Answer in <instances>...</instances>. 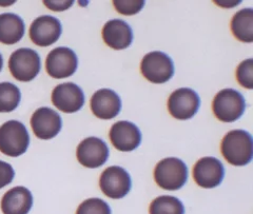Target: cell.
Returning <instances> with one entry per match:
<instances>
[{"instance_id":"28","label":"cell","mask_w":253,"mask_h":214,"mask_svg":"<svg viewBox=\"0 0 253 214\" xmlns=\"http://www.w3.org/2000/svg\"><path fill=\"white\" fill-rule=\"evenodd\" d=\"M2 67H3V59H2V55L0 54V72H1Z\"/></svg>"},{"instance_id":"8","label":"cell","mask_w":253,"mask_h":214,"mask_svg":"<svg viewBox=\"0 0 253 214\" xmlns=\"http://www.w3.org/2000/svg\"><path fill=\"white\" fill-rule=\"evenodd\" d=\"M78 59L73 50L59 46L52 50L45 60L46 72L55 79L72 76L77 70Z\"/></svg>"},{"instance_id":"27","label":"cell","mask_w":253,"mask_h":214,"mask_svg":"<svg viewBox=\"0 0 253 214\" xmlns=\"http://www.w3.org/2000/svg\"><path fill=\"white\" fill-rule=\"evenodd\" d=\"M44 5L55 12H61L72 6L74 1H43Z\"/></svg>"},{"instance_id":"21","label":"cell","mask_w":253,"mask_h":214,"mask_svg":"<svg viewBox=\"0 0 253 214\" xmlns=\"http://www.w3.org/2000/svg\"><path fill=\"white\" fill-rule=\"evenodd\" d=\"M149 212L150 214H185V207L177 197L163 195L151 203Z\"/></svg>"},{"instance_id":"2","label":"cell","mask_w":253,"mask_h":214,"mask_svg":"<svg viewBox=\"0 0 253 214\" xmlns=\"http://www.w3.org/2000/svg\"><path fill=\"white\" fill-rule=\"evenodd\" d=\"M30 145V135L26 126L10 121L0 127V152L11 157L26 153Z\"/></svg>"},{"instance_id":"7","label":"cell","mask_w":253,"mask_h":214,"mask_svg":"<svg viewBox=\"0 0 253 214\" xmlns=\"http://www.w3.org/2000/svg\"><path fill=\"white\" fill-rule=\"evenodd\" d=\"M99 186L101 191L110 199L120 200L129 193L132 181L130 174L124 168L112 166L102 172Z\"/></svg>"},{"instance_id":"5","label":"cell","mask_w":253,"mask_h":214,"mask_svg":"<svg viewBox=\"0 0 253 214\" xmlns=\"http://www.w3.org/2000/svg\"><path fill=\"white\" fill-rule=\"evenodd\" d=\"M41 57L36 51L21 47L15 51L9 59V69L14 78L19 82H31L41 71Z\"/></svg>"},{"instance_id":"1","label":"cell","mask_w":253,"mask_h":214,"mask_svg":"<svg viewBox=\"0 0 253 214\" xmlns=\"http://www.w3.org/2000/svg\"><path fill=\"white\" fill-rule=\"evenodd\" d=\"M221 153L225 160L233 166H246L252 161L253 140L251 134L245 130L228 132L221 141Z\"/></svg>"},{"instance_id":"25","label":"cell","mask_w":253,"mask_h":214,"mask_svg":"<svg viewBox=\"0 0 253 214\" xmlns=\"http://www.w3.org/2000/svg\"><path fill=\"white\" fill-rule=\"evenodd\" d=\"M113 3L118 13L128 16L139 13L145 5L144 0H132V1H123V0L117 1V0H115Z\"/></svg>"},{"instance_id":"10","label":"cell","mask_w":253,"mask_h":214,"mask_svg":"<svg viewBox=\"0 0 253 214\" xmlns=\"http://www.w3.org/2000/svg\"><path fill=\"white\" fill-rule=\"evenodd\" d=\"M225 176V168L220 161L215 157H203L193 168L195 183L205 189L217 187Z\"/></svg>"},{"instance_id":"24","label":"cell","mask_w":253,"mask_h":214,"mask_svg":"<svg viewBox=\"0 0 253 214\" xmlns=\"http://www.w3.org/2000/svg\"><path fill=\"white\" fill-rule=\"evenodd\" d=\"M236 79L246 89H253V59L249 58L240 63L236 69Z\"/></svg>"},{"instance_id":"15","label":"cell","mask_w":253,"mask_h":214,"mask_svg":"<svg viewBox=\"0 0 253 214\" xmlns=\"http://www.w3.org/2000/svg\"><path fill=\"white\" fill-rule=\"evenodd\" d=\"M109 136L112 145L120 151L130 152L141 142V133L137 127L126 121L115 123L110 130Z\"/></svg>"},{"instance_id":"23","label":"cell","mask_w":253,"mask_h":214,"mask_svg":"<svg viewBox=\"0 0 253 214\" xmlns=\"http://www.w3.org/2000/svg\"><path fill=\"white\" fill-rule=\"evenodd\" d=\"M76 214H111V208L105 201L93 197L79 205Z\"/></svg>"},{"instance_id":"18","label":"cell","mask_w":253,"mask_h":214,"mask_svg":"<svg viewBox=\"0 0 253 214\" xmlns=\"http://www.w3.org/2000/svg\"><path fill=\"white\" fill-rule=\"evenodd\" d=\"M33 206V195L26 187H14L1 200L3 214H28Z\"/></svg>"},{"instance_id":"6","label":"cell","mask_w":253,"mask_h":214,"mask_svg":"<svg viewBox=\"0 0 253 214\" xmlns=\"http://www.w3.org/2000/svg\"><path fill=\"white\" fill-rule=\"evenodd\" d=\"M141 74L153 84H164L169 82L174 75V65L172 59L163 52L148 53L140 63Z\"/></svg>"},{"instance_id":"22","label":"cell","mask_w":253,"mask_h":214,"mask_svg":"<svg viewBox=\"0 0 253 214\" xmlns=\"http://www.w3.org/2000/svg\"><path fill=\"white\" fill-rule=\"evenodd\" d=\"M20 90L11 83L0 84V113H10L18 107Z\"/></svg>"},{"instance_id":"20","label":"cell","mask_w":253,"mask_h":214,"mask_svg":"<svg viewBox=\"0 0 253 214\" xmlns=\"http://www.w3.org/2000/svg\"><path fill=\"white\" fill-rule=\"evenodd\" d=\"M233 35L243 43L253 42V10L244 9L237 12L231 21Z\"/></svg>"},{"instance_id":"19","label":"cell","mask_w":253,"mask_h":214,"mask_svg":"<svg viewBox=\"0 0 253 214\" xmlns=\"http://www.w3.org/2000/svg\"><path fill=\"white\" fill-rule=\"evenodd\" d=\"M25 22L18 15L13 13L0 14V43L15 44L25 35Z\"/></svg>"},{"instance_id":"12","label":"cell","mask_w":253,"mask_h":214,"mask_svg":"<svg viewBox=\"0 0 253 214\" xmlns=\"http://www.w3.org/2000/svg\"><path fill=\"white\" fill-rule=\"evenodd\" d=\"M62 32L60 21L53 16L43 15L32 22L31 41L38 46H49L56 43Z\"/></svg>"},{"instance_id":"11","label":"cell","mask_w":253,"mask_h":214,"mask_svg":"<svg viewBox=\"0 0 253 214\" xmlns=\"http://www.w3.org/2000/svg\"><path fill=\"white\" fill-rule=\"evenodd\" d=\"M78 162L86 168L95 169L106 164L109 157V148L98 137L84 138L77 147Z\"/></svg>"},{"instance_id":"4","label":"cell","mask_w":253,"mask_h":214,"mask_svg":"<svg viewBox=\"0 0 253 214\" xmlns=\"http://www.w3.org/2000/svg\"><path fill=\"white\" fill-rule=\"evenodd\" d=\"M213 113L223 123H233L242 117L246 110V100L233 89L219 91L213 99Z\"/></svg>"},{"instance_id":"13","label":"cell","mask_w":253,"mask_h":214,"mask_svg":"<svg viewBox=\"0 0 253 214\" xmlns=\"http://www.w3.org/2000/svg\"><path fill=\"white\" fill-rule=\"evenodd\" d=\"M84 94L73 83L58 85L52 92V102L61 112L75 113L84 105Z\"/></svg>"},{"instance_id":"26","label":"cell","mask_w":253,"mask_h":214,"mask_svg":"<svg viewBox=\"0 0 253 214\" xmlns=\"http://www.w3.org/2000/svg\"><path fill=\"white\" fill-rule=\"evenodd\" d=\"M15 172L12 166L3 161H0V189L12 183Z\"/></svg>"},{"instance_id":"14","label":"cell","mask_w":253,"mask_h":214,"mask_svg":"<svg viewBox=\"0 0 253 214\" xmlns=\"http://www.w3.org/2000/svg\"><path fill=\"white\" fill-rule=\"evenodd\" d=\"M31 127L38 138L51 139L61 130V117L56 111L50 108H39L31 117Z\"/></svg>"},{"instance_id":"17","label":"cell","mask_w":253,"mask_h":214,"mask_svg":"<svg viewBox=\"0 0 253 214\" xmlns=\"http://www.w3.org/2000/svg\"><path fill=\"white\" fill-rule=\"evenodd\" d=\"M102 38L107 45L115 50H124L129 47L133 42L131 27L124 20H109L102 29Z\"/></svg>"},{"instance_id":"9","label":"cell","mask_w":253,"mask_h":214,"mask_svg":"<svg viewBox=\"0 0 253 214\" xmlns=\"http://www.w3.org/2000/svg\"><path fill=\"white\" fill-rule=\"evenodd\" d=\"M201 99L199 94L189 88H180L174 91L168 99L170 114L179 121L192 118L199 111Z\"/></svg>"},{"instance_id":"16","label":"cell","mask_w":253,"mask_h":214,"mask_svg":"<svg viewBox=\"0 0 253 214\" xmlns=\"http://www.w3.org/2000/svg\"><path fill=\"white\" fill-rule=\"evenodd\" d=\"M90 105L93 114L100 120H112L120 114L122 110L121 97L110 89H101L95 92Z\"/></svg>"},{"instance_id":"3","label":"cell","mask_w":253,"mask_h":214,"mask_svg":"<svg viewBox=\"0 0 253 214\" xmlns=\"http://www.w3.org/2000/svg\"><path fill=\"white\" fill-rule=\"evenodd\" d=\"M154 178L162 189L174 191L185 186L188 179V168L179 158H165L156 165Z\"/></svg>"}]
</instances>
